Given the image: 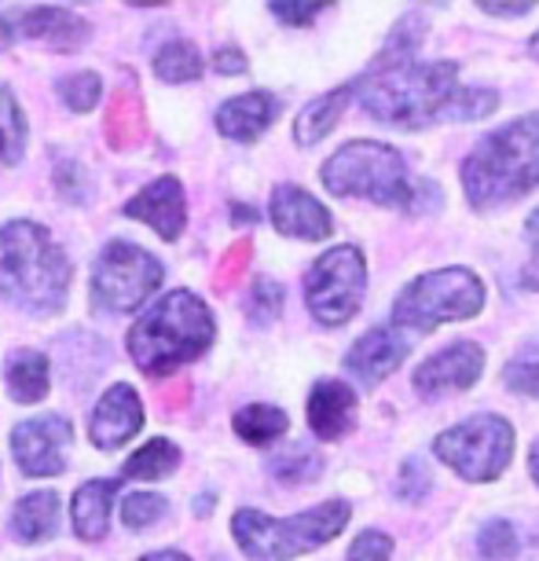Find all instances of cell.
Segmentation results:
<instances>
[{"instance_id": "6da1fadb", "label": "cell", "mask_w": 539, "mask_h": 561, "mask_svg": "<svg viewBox=\"0 0 539 561\" xmlns=\"http://www.w3.org/2000/svg\"><path fill=\"white\" fill-rule=\"evenodd\" d=\"M359 107L375 122L397 129H429L440 122H478L500 107L492 89L459 84V67L448 59L418 62L415 56H382V62L353 89Z\"/></svg>"}, {"instance_id": "7a4b0ae2", "label": "cell", "mask_w": 539, "mask_h": 561, "mask_svg": "<svg viewBox=\"0 0 539 561\" xmlns=\"http://www.w3.org/2000/svg\"><path fill=\"white\" fill-rule=\"evenodd\" d=\"M67 290L70 261L45 228L34 220L0 228V298L30 312H56Z\"/></svg>"}, {"instance_id": "3957f363", "label": "cell", "mask_w": 539, "mask_h": 561, "mask_svg": "<svg viewBox=\"0 0 539 561\" xmlns=\"http://www.w3.org/2000/svg\"><path fill=\"white\" fill-rule=\"evenodd\" d=\"M214 345V316L192 290H169L129 331V353L147 378H165Z\"/></svg>"}, {"instance_id": "277c9868", "label": "cell", "mask_w": 539, "mask_h": 561, "mask_svg": "<svg viewBox=\"0 0 539 561\" xmlns=\"http://www.w3.org/2000/svg\"><path fill=\"white\" fill-rule=\"evenodd\" d=\"M539 184V114H525L484 136L462 162V187L473 206H500Z\"/></svg>"}, {"instance_id": "5b68a950", "label": "cell", "mask_w": 539, "mask_h": 561, "mask_svg": "<svg viewBox=\"0 0 539 561\" xmlns=\"http://www.w3.org/2000/svg\"><path fill=\"white\" fill-rule=\"evenodd\" d=\"M323 184L337 198H371L378 206H397L411 214L422 180L411 184L397 147L378 140H353L326 158Z\"/></svg>"}, {"instance_id": "8992f818", "label": "cell", "mask_w": 539, "mask_h": 561, "mask_svg": "<svg viewBox=\"0 0 539 561\" xmlns=\"http://www.w3.org/2000/svg\"><path fill=\"white\" fill-rule=\"evenodd\" d=\"M348 514H353V506L345 500L320 503L298 517H287V522H276L261 511H239L231 517V533L250 561H290L331 543L348 525Z\"/></svg>"}, {"instance_id": "52a82bcc", "label": "cell", "mask_w": 539, "mask_h": 561, "mask_svg": "<svg viewBox=\"0 0 539 561\" xmlns=\"http://www.w3.org/2000/svg\"><path fill=\"white\" fill-rule=\"evenodd\" d=\"M484 287L470 268H440L415 279L393 305V323L408 331H437L440 323H459L478 316Z\"/></svg>"}, {"instance_id": "ba28073f", "label": "cell", "mask_w": 539, "mask_h": 561, "mask_svg": "<svg viewBox=\"0 0 539 561\" xmlns=\"http://www.w3.org/2000/svg\"><path fill=\"white\" fill-rule=\"evenodd\" d=\"M437 459H444L467 481H495L511 466L514 430L500 415H473L433 440Z\"/></svg>"}, {"instance_id": "9c48e42d", "label": "cell", "mask_w": 539, "mask_h": 561, "mask_svg": "<svg viewBox=\"0 0 539 561\" xmlns=\"http://www.w3.org/2000/svg\"><path fill=\"white\" fill-rule=\"evenodd\" d=\"M367 264L356 247H334L305 272V301L323 327H342L364 301Z\"/></svg>"}, {"instance_id": "30bf717a", "label": "cell", "mask_w": 539, "mask_h": 561, "mask_svg": "<svg viewBox=\"0 0 539 561\" xmlns=\"http://www.w3.org/2000/svg\"><path fill=\"white\" fill-rule=\"evenodd\" d=\"M162 283V264L147 250L133 242H111L100 253L96 272H92V298L100 309L111 312H133L140 309Z\"/></svg>"}, {"instance_id": "8fae6325", "label": "cell", "mask_w": 539, "mask_h": 561, "mask_svg": "<svg viewBox=\"0 0 539 561\" xmlns=\"http://www.w3.org/2000/svg\"><path fill=\"white\" fill-rule=\"evenodd\" d=\"M70 422L62 415H41L30 419L15 430L12 451L15 462L26 478H51V473L67 470V451H70Z\"/></svg>"}, {"instance_id": "7c38bea8", "label": "cell", "mask_w": 539, "mask_h": 561, "mask_svg": "<svg viewBox=\"0 0 539 561\" xmlns=\"http://www.w3.org/2000/svg\"><path fill=\"white\" fill-rule=\"evenodd\" d=\"M484 370V353L473 342H456L440 348L437 356H429L426 364L415 370V389L422 397H444L470 389Z\"/></svg>"}, {"instance_id": "4fadbf2b", "label": "cell", "mask_w": 539, "mask_h": 561, "mask_svg": "<svg viewBox=\"0 0 539 561\" xmlns=\"http://www.w3.org/2000/svg\"><path fill=\"white\" fill-rule=\"evenodd\" d=\"M140 426H144L140 393H136L133 386L118 382L100 397V404L92 411V422H89V437L96 448L111 451V448H122L129 437H136Z\"/></svg>"}, {"instance_id": "5bb4252c", "label": "cell", "mask_w": 539, "mask_h": 561, "mask_svg": "<svg viewBox=\"0 0 539 561\" xmlns=\"http://www.w3.org/2000/svg\"><path fill=\"white\" fill-rule=\"evenodd\" d=\"M408 342L400 337L393 327H375L353 345V353L345 356L348 375H356L364 386H378L382 378H389L393 370L404 364Z\"/></svg>"}, {"instance_id": "9a60e30c", "label": "cell", "mask_w": 539, "mask_h": 561, "mask_svg": "<svg viewBox=\"0 0 539 561\" xmlns=\"http://www.w3.org/2000/svg\"><path fill=\"white\" fill-rule=\"evenodd\" d=\"M125 214L151 225L162 239H176L187 220L184 187H180L176 176H158L151 187H144V192L125 206Z\"/></svg>"}, {"instance_id": "2e32d148", "label": "cell", "mask_w": 539, "mask_h": 561, "mask_svg": "<svg viewBox=\"0 0 539 561\" xmlns=\"http://www.w3.org/2000/svg\"><path fill=\"white\" fill-rule=\"evenodd\" d=\"M272 225H276L283 236H294V239H326L331 236V214L316 203L309 192L294 184H283L276 187L272 195Z\"/></svg>"}, {"instance_id": "e0dca14e", "label": "cell", "mask_w": 539, "mask_h": 561, "mask_svg": "<svg viewBox=\"0 0 539 561\" xmlns=\"http://www.w3.org/2000/svg\"><path fill=\"white\" fill-rule=\"evenodd\" d=\"M356 422V393L345 382H334V378H323L316 382L312 397H309V426L316 437L323 440H337L353 430Z\"/></svg>"}, {"instance_id": "ac0fdd59", "label": "cell", "mask_w": 539, "mask_h": 561, "mask_svg": "<svg viewBox=\"0 0 539 561\" xmlns=\"http://www.w3.org/2000/svg\"><path fill=\"white\" fill-rule=\"evenodd\" d=\"M19 34L34 37L56 51H73L89 41V23L67 12V8H30L19 19Z\"/></svg>"}, {"instance_id": "d6986e66", "label": "cell", "mask_w": 539, "mask_h": 561, "mask_svg": "<svg viewBox=\"0 0 539 561\" xmlns=\"http://www.w3.org/2000/svg\"><path fill=\"white\" fill-rule=\"evenodd\" d=\"M279 114V100H272L268 92H246L239 100H228L225 107L217 111V129L228 136V140L250 144L276 122Z\"/></svg>"}, {"instance_id": "ffe728a7", "label": "cell", "mask_w": 539, "mask_h": 561, "mask_svg": "<svg viewBox=\"0 0 539 561\" xmlns=\"http://www.w3.org/2000/svg\"><path fill=\"white\" fill-rule=\"evenodd\" d=\"M114 492H118V481H89L81 484L78 495H73V533L81 539H103L111 528V506H114Z\"/></svg>"}, {"instance_id": "44dd1931", "label": "cell", "mask_w": 539, "mask_h": 561, "mask_svg": "<svg viewBox=\"0 0 539 561\" xmlns=\"http://www.w3.org/2000/svg\"><path fill=\"white\" fill-rule=\"evenodd\" d=\"M59 528V495L56 492H30L12 511V536L19 543H45Z\"/></svg>"}, {"instance_id": "7402d4cb", "label": "cell", "mask_w": 539, "mask_h": 561, "mask_svg": "<svg viewBox=\"0 0 539 561\" xmlns=\"http://www.w3.org/2000/svg\"><path fill=\"white\" fill-rule=\"evenodd\" d=\"M8 393H12L19 404H37V400L48 397L51 386V370H48V356L34 353V348H23L8 359Z\"/></svg>"}, {"instance_id": "603a6c76", "label": "cell", "mask_w": 539, "mask_h": 561, "mask_svg": "<svg viewBox=\"0 0 539 561\" xmlns=\"http://www.w3.org/2000/svg\"><path fill=\"white\" fill-rule=\"evenodd\" d=\"M348 100H353V89H337V92H331V96L312 100L309 107L298 114V122H294V136H298V144H305V147L320 144L323 136L342 122V111L348 107Z\"/></svg>"}, {"instance_id": "cb8c5ba5", "label": "cell", "mask_w": 539, "mask_h": 561, "mask_svg": "<svg viewBox=\"0 0 539 561\" xmlns=\"http://www.w3.org/2000/svg\"><path fill=\"white\" fill-rule=\"evenodd\" d=\"M107 140L118 151H129L144 140V107L140 96H133L129 89L114 92L111 111H107Z\"/></svg>"}, {"instance_id": "d4e9b609", "label": "cell", "mask_w": 539, "mask_h": 561, "mask_svg": "<svg viewBox=\"0 0 539 561\" xmlns=\"http://www.w3.org/2000/svg\"><path fill=\"white\" fill-rule=\"evenodd\" d=\"M231 426H236V433L246 444H272V440H279L283 433L290 430V419L283 415L279 408H272V404H250V408H242L236 419H231Z\"/></svg>"}, {"instance_id": "484cf974", "label": "cell", "mask_w": 539, "mask_h": 561, "mask_svg": "<svg viewBox=\"0 0 539 561\" xmlns=\"http://www.w3.org/2000/svg\"><path fill=\"white\" fill-rule=\"evenodd\" d=\"M154 73L169 84H187L203 78V56L192 41H173L154 56Z\"/></svg>"}, {"instance_id": "4316f807", "label": "cell", "mask_w": 539, "mask_h": 561, "mask_svg": "<svg viewBox=\"0 0 539 561\" xmlns=\"http://www.w3.org/2000/svg\"><path fill=\"white\" fill-rule=\"evenodd\" d=\"M176 462H180L176 444H169L165 437H154L125 462V473H129V478H140V481H154V478H165Z\"/></svg>"}, {"instance_id": "83f0119b", "label": "cell", "mask_w": 539, "mask_h": 561, "mask_svg": "<svg viewBox=\"0 0 539 561\" xmlns=\"http://www.w3.org/2000/svg\"><path fill=\"white\" fill-rule=\"evenodd\" d=\"M26 144V118L19 111L15 96L0 89V162H15Z\"/></svg>"}, {"instance_id": "f1b7e54d", "label": "cell", "mask_w": 539, "mask_h": 561, "mask_svg": "<svg viewBox=\"0 0 539 561\" xmlns=\"http://www.w3.org/2000/svg\"><path fill=\"white\" fill-rule=\"evenodd\" d=\"M323 473V459L312 448H290L287 455L272 459V478H279L283 484H309Z\"/></svg>"}, {"instance_id": "f546056e", "label": "cell", "mask_w": 539, "mask_h": 561, "mask_svg": "<svg viewBox=\"0 0 539 561\" xmlns=\"http://www.w3.org/2000/svg\"><path fill=\"white\" fill-rule=\"evenodd\" d=\"M59 96H62V103H67L70 111L89 114L100 103V96H103V84H100V78L92 70L70 73V78L59 81Z\"/></svg>"}, {"instance_id": "4dcf8cb0", "label": "cell", "mask_w": 539, "mask_h": 561, "mask_svg": "<svg viewBox=\"0 0 539 561\" xmlns=\"http://www.w3.org/2000/svg\"><path fill=\"white\" fill-rule=\"evenodd\" d=\"M481 561H511L517 554V533L511 522H489L478 533Z\"/></svg>"}, {"instance_id": "1f68e13d", "label": "cell", "mask_w": 539, "mask_h": 561, "mask_svg": "<svg viewBox=\"0 0 539 561\" xmlns=\"http://www.w3.org/2000/svg\"><path fill=\"white\" fill-rule=\"evenodd\" d=\"M165 511H169L165 495L133 492L129 500H125V506H122V517H125V525H129V528H147V525H154Z\"/></svg>"}, {"instance_id": "d6a6232c", "label": "cell", "mask_w": 539, "mask_h": 561, "mask_svg": "<svg viewBox=\"0 0 539 561\" xmlns=\"http://www.w3.org/2000/svg\"><path fill=\"white\" fill-rule=\"evenodd\" d=\"M506 386L514 389V393H525V397H539V348L532 353H521L511 359V367L503 370Z\"/></svg>"}, {"instance_id": "836d02e7", "label": "cell", "mask_w": 539, "mask_h": 561, "mask_svg": "<svg viewBox=\"0 0 539 561\" xmlns=\"http://www.w3.org/2000/svg\"><path fill=\"white\" fill-rule=\"evenodd\" d=\"M279 309H283V287L272 279H257L250 290V316L257 323H272L279 320Z\"/></svg>"}, {"instance_id": "e575fe53", "label": "cell", "mask_w": 539, "mask_h": 561, "mask_svg": "<svg viewBox=\"0 0 539 561\" xmlns=\"http://www.w3.org/2000/svg\"><path fill=\"white\" fill-rule=\"evenodd\" d=\"M393 558V539L378 528H367V533L356 536V543L348 547V561H389Z\"/></svg>"}, {"instance_id": "d590c367", "label": "cell", "mask_w": 539, "mask_h": 561, "mask_svg": "<svg viewBox=\"0 0 539 561\" xmlns=\"http://www.w3.org/2000/svg\"><path fill=\"white\" fill-rule=\"evenodd\" d=\"M397 492L404 495V500H422V495L429 492V470L422 459H408L400 466V481H397Z\"/></svg>"}, {"instance_id": "8d00e7d4", "label": "cell", "mask_w": 539, "mask_h": 561, "mask_svg": "<svg viewBox=\"0 0 539 561\" xmlns=\"http://www.w3.org/2000/svg\"><path fill=\"white\" fill-rule=\"evenodd\" d=\"M246 264H250V242L242 239L236 242L228 253H225V261H220V272H217V287L225 290V287H236V283L242 279V272H246Z\"/></svg>"}, {"instance_id": "74e56055", "label": "cell", "mask_w": 539, "mask_h": 561, "mask_svg": "<svg viewBox=\"0 0 539 561\" xmlns=\"http://www.w3.org/2000/svg\"><path fill=\"white\" fill-rule=\"evenodd\" d=\"M320 12H323V4H272V15L290 26H309Z\"/></svg>"}, {"instance_id": "f35d334b", "label": "cell", "mask_w": 539, "mask_h": 561, "mask_svg": "<svg viewBox=\"0 0 539 561\" xmlns=\"http://www.w3.org/2000/svg\"><path fill=\"white\" fill-rule=\"evenodd\" d=\"M528 242H532V261H528L521 279L528 290H539V206L532 209V217H528Z\"/></svg>"}, {"instance_id": "ab89813d", "label": "cell", "mask_w": 539, "mask_h": 561, "mask_svg": "<svg viewBox=\"0 0 539 561\" xmlns=\"http://www.w3.org/2000/svg\"><path fill=\"white\" fill-rule=\"evenodd\" d=\"M214 70L217 73H242L246 70V56L239 48H220L214 56Z\"/></svg>"}, {"instance_id": "60d3db41", "label": "cell", "mask_w": 539, "mask_h": 561, "mask_svg": "<svg viewBox=\"0 0 539 561\" xmlns=\"http://www.w3.org/2000/svg\"><path fill=\"white\" fill-rule=\"evenodd\" d=\"M484 12L514 19V15H528V12H532V4H484Z\"/></svg>"}, {"instance_id": "b9f144b4", "label": "cell", "mask_w": 539, "mask_h": 561, "mask_svg": "<svg viewBox=\"0 0 539 561\" xmlns=\"http://www.w3.org/2000/svg\"><path fill=\"white\" fill-rule=\"evenodd\" d=\"M140 561H192L187 554H180V550H158V554H147Z\"/></svg>"}, {"instance_id": "7bdbcfd3", "label": "cell", "mask_w": 539, "mask_h": 561, "mask_svg": "<svg viewBox=\"0 0 539 561\" xmlns=\"http://www.w3.org/2000/svg\"><path fill=\"white\" fill-rule=\"evenodd\" d=\"M8 41H12V30H8V23L0 19V48H8Z\"/></svg>"}, {"instance_id": "ee69618b", "label": "cell", "mask_w": 539, "mask_h": 561, "mask_svg": "<svg viewBox=\"0 0 539 561\" xmlns=\"http://www.w3.org/2000/svg\"><path fill=\"white\" fill-rule=\"evenodd\" d=\"M532 478H536V484H539V440L532 444Z\"/></svg>"}, {"instance_id": "f6af8a7d", "label": "cell", "mask_w": 539, "mask_h": 561, "mask_svg": "<svg viewBox=\"0 0 539 561\" xmlns=\"http://www.w3.org/2000/svg\"><path fill=\"white\" fill-rule=\"evenodd\" d=\"M532 56H536V59H539V34H536V37H532Z\"/></svg>"}]
</instances>
